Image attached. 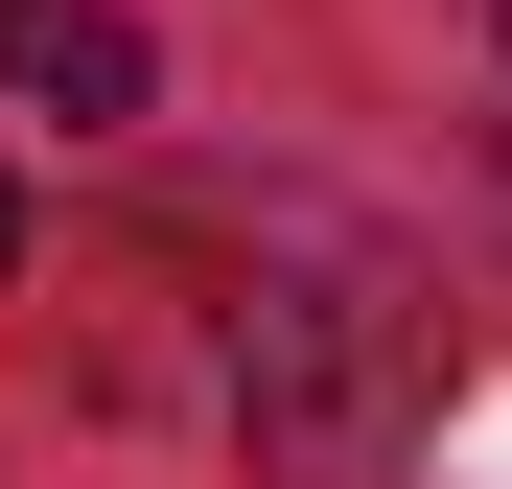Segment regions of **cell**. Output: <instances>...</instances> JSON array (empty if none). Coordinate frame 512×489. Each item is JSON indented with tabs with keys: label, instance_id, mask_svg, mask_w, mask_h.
<instances>
[{
	"label": "cell",
	"instance_id": "obj_2",
	"mask_svg": "<svg viewBox=\"0 0 512 489\" xmlns=\"http://www.w3.org/2000/svg\"><path fill=\"white\" fill-rule=\"evenodd\" d=\"M0 94H47L70 140H94V117H140V94H163V47L117 24V0H0Z\"/></svg>",
	"mask_w": 512,
	"mask_h": 489
},
{
	"label": "cell",
	"instance_id": "obj_3",
	"mask_svg": "<svg viewBox=\"0 0 512 489\" xmlns=\"http://www.w3.org/2000/svg\"><path fill=\"white\" fill-rule=\"evenodd\" d=\"M0 280H24V187H0Z\"/></svg>",
	"mask_w": 512,
	"mask_h": 489
},
{
	"label": "cell",
	"instance_id": "obj_1",
	"mask_svg": "<svg viewBox=\"0 0 512 489\" xmlns=\"http://www.w3.org/2000/svg\"><path fill=\"white\" fill-rule=\"evenodd\" d=\"M233 420H256V489H396L419 443V326L373 280H280L233 326Z\"/></svg>",
	"mask_w": 512,
	"mask_h": 489
}]
</instances>
